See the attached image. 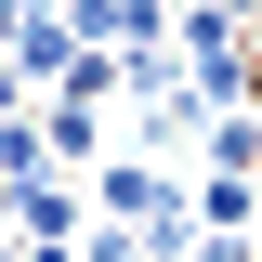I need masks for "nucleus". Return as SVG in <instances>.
<instances>
[{
  "label": "nucleus",
  "mask_w": 262,
  "mask_h": 262,
  "mask_svg": "<svg viewBox=\"0 0 262 262\" xmlns=\"http://www.w3.org/2000/svg\"><path fill=\"white\" fill-rule=\"evenodd\" d=\"M170 196H184V184H170L158 158H118V170L92 184V210H105V223H170Z\"/></svg>",
  "instance_id": "obj_1"
},
{
  "label": "nucleus",
  "mask_w": 262,
  "mask_h": 262,
  "mask_svg": "<svg viewBox=\"0 0 262 262\" xmlns=\"http://www.w3.org/2000/svg\"><path fill=\"white\" fill-rule=\"evenodd\" d=\"M0 210H13V223H27V236H66V223H79V210H92V196H66L53 170H39V184H13V196H0Z\"/></svg>",
  "instance_id": "obj_2"
},
{
  "label": "nucleus",
  "mask_w": 262,
  "mask_h": 262,
  "mask_svg": "<svg viewBox=\"0 0 262 262\" xmlns=\"http://www.w3.org/2000/svg\"><path fill=\"white\" fill-rule=\"evenodd\" d=\"M39 131H53V158H92V131H105V118H92L79 92H53V118H39Z\"/></svg>",
  "instance_id": "obj_3"
}]
</instances>
